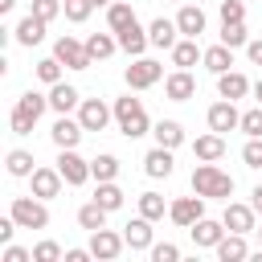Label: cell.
<instances>
[{
    "label": "cell",
    "instance_id": "60d3db41",
    "mask_svg": "<svg viewBox=\"0 0 262 262\" xmlns=\"http://www.w3.org/2000/svg\"><path fill=\"white\" fill-rule=\"evenodd\" d=\"M242 160H246V168H262V135H254V139L242 147Z\"/></svg>",
    "mask_w": 262,
    "mask_h": 262
},
{
    "label": "cell",
    "instance_id": "ba28073f",
    "mask_svg": "<svg viewBox=\"0 0 262 262\" xmlns=\"http://www.w3.org/2000/svg\"><path fill=\"white\" fill-rule=\"evenodd\" d=\"M123 246H127V237H123V233H115V229H106V225L90 233V254H94L98 262L119 258V254H123Z\"/></svg>",
    "mask_w": 262,
    "mask_h": 262
},
{
    "label": "cell",
    "instance_id": "4fadbf2b",
    "mask_svg": "<svg viewBox=\"0 0 262 262\" xmlns=\"http://www.w3.org/2000/svg\"><path fill=\"white\" fill-rule=\"evenodd\" d=\"M115 37H119V49H123L127 57H143V49L151 45V37H147V29H143L139 20H131L127 29H119Z\"/></svg>",
    "mask_w": 262,
    "mask_h": 262
},
{
    "label": "cell",
    "instance_id": "db71d44e",
    "mask_svg": "<svg viewBox=\"0 0 262 262\" xmlns=\"http://www.w3.org/2000/svg\"><path fill=\"white\" fill-rule=\"evenodd\" d=\"M258 246H262V229H258Z\"/></svg>",
    "mask_w": 262,
    "mask_h": 262
},
{
    "label": "cell",
    "instance_id": "f907efd6",
    "mask_svg": "<svg viewBox=\"0 0 262 262\" xmlns=\"http://www.w3.org/2000/svg\"><path fill=\"white\" fill-rule=\"evenodd\" d=\"M16 8V0H0V12H12Z\"/></svg>",
    "mask_w": 262,
    "mask_h": 262
},
{
    "label": "cell",
    "instance_id": "7a4b0ae2",
    "mask_svg": "<svg viewBox=\"0 0 262 262\" xmlns=\"http://www.w3.org/2000/svg\"><path fill=\"white\" fill-rule=\"evenodd\" d=\"M115 123H119V131H123L127 139H139V135H147V131H151V119H147L143 102H139V98H131V94L115 98Z\"/></svg>",
    "mask_w": 262,
    "mask_h": 262
},
{
    "label": "cell",
    "instance_id": "ab89813d",
    "mask_svg": "<svg viewBox=\"0 0 262 262\" xmlns=\"http://www.w3.org/2000/svg\"><path fill=\"white\" fill-rule=\"evenodd\" d=\"M57 258H66L57 242H37L33 246V262H57Z\"/></svg>",
    "mask_w": 262,
    "mask_h": 262
},
{
    "label": "cell",
    "instance_id": "7402d4cb",
    "mask_svg": "<svg viewBox=\"0 0 262 262\" xmlns=\"http://www.w3.org/2000/svg\"><path fill=\"white\" fill-rule=\"evenodd\" d=\"M168 53H172V66H176V70H188V66H196V61L205 57V49L196 45V37H180Z\"/></svg>",
    "mask_w": 262,
    "mask_h": 262
},
{
    "label": "cell",
    "instance_id": "f546056e",
    "mask_svg": "<svg viewBox=\"0 0 262 262\" xmlns=\"http://www.w3.org/2000/svg\"><path fill=\"white\" fill-rule=\"evenodd\" d=\"M201 61H205V70H209V74H225V70L233 66V49H229V45H209Z\"/></svg>",
    "mask_w": 262,
    "mask_h": 262
},
{
    "label": "cell",
    "instance_id": "4316f807",
    "mask_svg": "<svg viewBox=\"0 0 262 262\" xmlns=\"http://www.w3.org/2000/svg\"><path fill=\"white\" fill-rule=\"evenodd\" d=\"M217 258H221V262H242V258H250L246 233H225V237L217 242Z\"/></svg>",
    "mask_w": 262,
    "mask_h": 262
},
{
    "label": "cell",
    "instance_id": "d6a6232c",
    "mask_svg": "<svg viewBox=\"0 0 262 262\" xmlns=\"http://www.w3.org/2000/svg\"><path fill=\"white\" fill-rule=\"evenodd\" d=\"M131 20H135V8H131V4H123V0H115V4L106 8V29H111V33H119V29H127Z\"/></svg>",
    "mask_w": 262,
    "mask_h": 262
},
{
    "label": "cell",
    "instance_id": "836d02e7",
    "mask_svg": "<svg viewBox=\"0 0 262 262\" xmlns=\"http://www.w3.org/2000/svg\"><path fill=\"white\" fill-rule=\"evenodd\" d=\"M221 45H229V49H242V45H250L246 20H229V25H221Z\"/></svg>",
    "mask_w": 262,
    "mask_h": 262
},
{
    "label": "cell",
    "instance_id": "4dcf8cb0",
    "mask_svg": "<svg viewBox=\"0 0 262 262\" xmlns=\"http://www.w3.org/2000/svg\"><path fill=\"white\" fill-rule=\"evenodd\" d=\"M94 201H98L106 213H115V209H123V188H119L115 180H98V188H94Z\"/></svg>",
    "mask_w": 262,
    "mask_h": 262
},
{
    "label": "cell",
    "instance_id": "e0dca14e",
    "mask_svg": "<svg viewBox=\"0 0 262 262\" xmlns=\"http://www.w3.org/2000/svg\"><path fill=\"white\" fill-rule=\"evenodd\" d=\"M45 25H49V20H41L37 12H29V16H20V20H16V29H12V37H16V45H29V49H33L37 41H45Z\"/></svg>",
    "mask_w": 262,
    "mask_h": 262
},
{
    "label": "cell",
    "instance_id": "3957f363",
    "mask_svg": "<svg viewBox=\"0 0 262 262\" xmlns=\"http://www.w3.org/2000/svg\"><path fill=\"white\" fill-rule=\"evenodd\" d=\"M45 106H49V98H45V94H37V90L20 94V98H16V106H12V115H8L12 135H29V131H33V123L45 115Z\"/></svg>",
    "mask_w": 262,
    "mask_h": 262
},
{
    "label": "cell",
    "instance_id": "277c9868",
    "mask_svg": "<svg viewBox=\"0 0 262 262\" xmlns=\"http://www.w3.org/2000/svg\"><path fill=\"white\" fill-rule=\"evenodd\" d=\"M8 213L16 217L20 229H45L49 225V209H45L41 196H12V209Z\"/></svg>",
    "mask_w": 262,
    "mask_h": 262
},
{
    "label": "cell",
    "instance_id": "ee69618b",
    "mask_svg": "<svg viewBox=\"0 0 262 262\" xmlns=\"http://www.w3.org/2000/svg\"><path fill=\"white\" fill-rule=\"evenodd\" d=\"M33 12H37L41 20H53L57 12H66V4H61V0H33Z\"/></svg>",
    "mask_w": 262,
    "mask_h": 262
},
{
    "label": "cell",
    "instance_id": "8d00e7d4",
    "mask_svg": "<svg viewBox=\"0 0 262 262\" xmlns=\"http://www.w3.org/2000/svg\"><path fill=\"white\" fill-rule=\"evenodd\" d=\"M139 213H143L147 221H160V217L168 213V205H164L160 192H139Z\"/></svg>",
    "mask_w": 262,
    "mask_h": 262
},
{
    "label": "cell",
    "instance_id": "9a60e30c",
    "mask_svg": "<svg viewBox=\"0 0 262 262\" xmlns=\"http://www.w3.org/2000/svg\"><path fill=\"white\" fill-rule=\"evenodd\" d=\"M188 233H192V242H196L201 250H217V242H221L229 229H225V221H209V217H201V221L188 225Z\"/></svg>",
    "mask_w": 262,
    "mask_h": 262
},
{
    "label": "cell",
    "instance_id": "5bb4252c",
    "mask_svg": "<svg viewBox=\"0 0 262 262\" xmlns=\"http://www.w3.org/2000/svg\"><path fill=\"white\" fill-rule=\"evenodd\" d=\"M29 180H33V196H41V201H53L61 192V184H66V176L57 168H33Z\"/></svg>",
    "mask_w": 262,
    "mask_h": 262
},
{
    "label": "cell",
    "instance_id": "74e56055",
    "mask_svg": "<svg viewBox=\"0 0 262 262\" xmlns=\"http://www.w3.org/2000/svg\"><path fill=\"white\" fill-rule=\"evenodd\" d=\"M37 78H41L45 86H57V82H61V61H57V57H41V61H37Z\"/></svg>",
    "mask_w": 262,
    "mask_h": 262
},
{
    "label": "cell",
    "instance_id": "5b68a950",
    "mask_svg": "<svg viewBox=\"0 0 262 262\" xmlns=\"http://www.w3.org/2000/svg\"><path fill=\"white\" fill-rule=\"evenodd\" d=\"M53 57L66 66V70H90L94 61H90V53H86V41H78V37H57L53 41Z\"/></svg>",
    "mask_w": 262,
    "mask_h": 262
},
{
    "label": "cell",
    "instance_id": "f5cc1de1",
    "mask_svg": "<svg viewBox=\"0 0 262 262\" xmlns=\"http://www.w3.org/2000/svg\"><path fill=\"white\" fill-rule=\"evenodd\" d=\"M90 4H94V8H111L115 0H90Z\"/></svg>",
    "mask_w": 262,
    "mask_h": 262
},
{
    "label": "cell",
    "instance_id": "c3c4849f",
    "mask_svg": "<svg viewBox=\"0 0 262 262\" xmlns=\"http://www.w3.org/2000/svg\"><path fill=\"white\" fill-rule=\"evenodd\" d=\"M94 254L90 250H66V262H90Z\"/></svg>",
    "mask_w": 262,
    "mask_h": 262
},
{
    "label": "cell",
    "instance_id": "7bdbcfd3",
    "mask_svg": "<svg viewBox=\"0 0 262 262\" xmlns=\"http://www.w3.org/2000/svg\"><path fill=\"white\" fill-rule=\"evenodd\" d=\"M229 20H246V4L242 0H221V25Z\"/></svg>",
    "mask_w": 262,
    "mask_h": 262
},
{
    "label": "cell",
    "instance_id": "603a6c76",
    "mask_svg": "<svg viewBox=\"0 0 262 262\" xmlns=\"http://www.w3.org/2000/svg\"><path fill=\"white\" fill-rule=\"evenodd\" d=\"M192 156H196V160H209V164H217V160L225 156V135H221V131L196 135V143H192Z\"/></svg>",
    "mask_w": 262,
    "mask_h": 262
},
{
    "label": "cell",
    "instance_id": "d6986e66",
    "mask_svg": "<svg viewBox=\"0 0 262 262\" xmlns=\"http://www.w3.org/2000/svg\"><path fill=\"white\" fill-rule=\"evenodd\" d=\"M250 90H254V86H250V78H246L242 70H225V74H217V94H221V98H233V102H237V98H246Z\"/></svg>",
    "mask_w": 262,
    "mask_h": 262
},
{
    "label": "cell",
    "instance_id": "30bf717a",
    "mask_svg": "<svg viewBox=\"0 0 262 262\" xmlns=\"http://www.w3.org/2000/svg\"><path fill=\"white\" fill-rule=\"evenodd\" d=\"M254 217H258V209H254V205L225 201V213H221V221H225V229H229V233H254V229H258V225H254Z\"/></svg>",
    "mask_w": 262,
    "mask_h": 262
},
{
    "label": "cell",
    "instance_id": "52a82bcc",
    "mask_svg": "<svg viewBox=\"0 0 262 262\" xmlns=\"http://www.w3.org/2000/svg\"><path fill=\"white\" fill-rule=\"evenodd\" d=\"M57 172L66 176V184H86L94 172H90V160H82L78 156V147H61V156H57Z\"/></svg>",
    "mask_w": 262,
    "mask_h": 262
},
{
    "label": "cell",
    "instance_id": "7dc6e473",
    "mask_svg": "<svg viewBox=\"0 0 262 262\" xmlns=\"http://www.w3.org/2000/svg\"><path fill=\"white\" fill-rule=\"evenodd\" d=\"M246 53H250V61H254V66H262V37H258V41H250V45H246Z\"/></svg>",
    "mask_w": 262,
    "mask_h": 262
},
{
    "label": "cell",
    "instance_id": "6da1fadb",
    "mask_svg": "<svg viewBox=\"0 0 262 262\" xmlns=\"http://www.w3.org/2000/svg\"><path fill=\"white\" fill-rule=\"evenodd\" d=\"M192 192H201L205 201H229V196H233V176L221 172L217 164L201 160V164L192 168Z\"/></svg>",
    "mask_w": 262,
    "mask_h": 262
},
{
    "label": "cell",
    "instance_id": "9c48e42d",
    "mask_svg": "<svg viewBox=\"0 0 262 262\" xmlns=\"http://www.w3.org/2000/svg\"><path fill=\"white\" fill-rule=\"evenodd\" d=\"M168 217H172L176 225H184V229H188L192 221H201V217H205V196H201V192H192V196H176V201L168 205Z\"/></svg>",
    "mask_w": 262,
    "mask_h": 262
},
{
    "label": "cell",
    "instance_id": "8fae6325",
    "mask_svg": "<svg viewBox=\"0 0 262 262\" xmlns=\"http://www.w3.org/2000/svg\"><path fill=\"white\" fill-rule=\"evenodd\" d=\"M111 115H115V106H106L102 98H82V106H78V119L86 131H102L111 123Z\"/></svg>",
    "mask_w": 262,
    "mask_h": 262
},
{
    "label": "cell",
    "instance_id": "7c38bea8",
    "mask_svg": "<svg viewBox=\"0 0 262 262\" xmlns=\"http://www.w3.org/2000/svg\"><path fill=\"white\" fill-rule=\"evenodd\" d=\"M209 131H233V127H242V115H237V106H233V98H221V102H213L209 106Z\"/></svg>",
    "mask_w": 262,
    "mask_h": 262
},
{
    "label": "cell",
    "instance_id": "b9f144b4",
    "mask_svg": "<svg viewBox=\"0 0 262 262\" xmlns=\"http://www.w3.org/2000/svg\"><path fill=\"white\" fill-rule=\"evenodd\" d=\"M147 254H151V262H176V258H180V250H176L172 242H156Z\"/></svg>",
    "mask_w": 262,
    "mask_h": 262
},
{
    "label": "cell",
    "instance_id": "2e32d148",
    "mask_svg": "<svg viewBox=\"0 0 262 262\" xmlns=\"http://www.w3.org/2000/svg\"><path fill=\"white\" fill-rule=\"evenodd\" d=\"M53 143H57V151L61 147H78L82 143V135H86V127H82V119H70V115H61L57 123H53Z\"/></svg>",
    "mask_w": 262,
    "mask_h": 262
},
{
    "label": "cell",
    "instance_id": "d590c367",
    "mask_svg": "<svg viewBox=\"0 0 262 262\" xmlns=\"http://www.w3.org/2000/svg\"><path fill=\"white\" fill-rule=\"evenodd\" d=\"M90 172H94V180H115L119 176V156H111V151L94 156L90 160Z\"/></svg>",
    "mask_w": 262,
    "mask_h": 262
},
{
    "label": "cell",
    "instance_id": "f35d334b",
    "mask_svg": "<svg viewBox=\"0 0 262 262\" xmlns=\"http://www.w3.org/2000/svg\"><path fill=\"white\" fill-rule=\"evenodd\" d=\"M61 4H66V20H74V25H82V20L94 12L90 0H61Z\"/></svg>",
    "mask_w": 262,
    "mask_h": 262
},
{
    "label": "cell",
    "instance_id": "f1b7e54d",
    "mask_svg": "<svg viewBox=\"0 0 262 262\" xmlns=\"http://www.w3.org/2000/svg\"><path fill=\"white\" fill-rule=\"evenodd\" d=\"M151 135H156V143H160V147H172V151L184 143V127H180L176 119H160V123L151 127Z\"/></svg>",
    "mask_w": 262,
    "mask_h": 262
},
{
    "label": "cell",
    "instance_id": "484cf974",
    "mask_svg": "<svg viewBox=\"0 0 262 262\" xmlns=\"http://www.w3.org/2000/svg\"><path fill=\"white\" fill-rule=\"evenodd\" d=\"M49 106H53L57 115H70L74 106H82V94H78L74 86H66V82H57V86H49Z\"/></svg>",
    "mask_w": 262,
    "mask_h": 262
},
{
    "label": "cell",
    "instance_id": "816d5d0a",
    "mask_svg": "<svg viewBox=\"0 0 262 262\" xmlns=\"http://www.w3.org/2000/svg\"><path fill=\"white\" fill-rule=\"evenodd\" d=\"M254 98H258V106H262V78L254 82Z\"/></svg>",
    "mask_w": 262,
    "mask_h": 262
},
{
    "label": "cell",
    "instance_id": "83f0119b",
    "mask_svg": "<svg viewBox=\"0 0 262 262\" xmlns=\"http://www.w3.org/2000/svg\"><path fill=\"white\" fill-rule=\"evenodd\" d=\"M115 49H119V37H115V33H90V37H86V53H90V61H106Z\"/></svg>",
    "mask_w": 262,
    "mask_h": 262
},
{
    "label": "cell",
    "instance_id": "681fc988",
    "mask_svg": "<svg viewBox=\"0 0 262 262\" xmlns=\"http://www.w3.org/2000/svg\"><path fill=\"white\" fill-rule=\"evenodd\" d=\"M250 196H254V201H250V205H254V209H258V213H262V184H258V188H254V192H250Z\"/></svg>",
    "mask_w": 262,
    "mask_h": 262
},
{
    "label": "cell",
    "instance_id": "d4e9b609",
    "mask_svg": "<svg viewBox=\"0 0 262 262\" xmlns=\"http://www.w3.org/2000/svg\"><path fill=\"white\" fill-rule=\"evenodd\" d=\"M176 25H180V37H201V33H205V12H201V4H180Z\"/></svg>",
    "mask_w": 262,
    "mask_h": 262
},
{
    "label": "cell",
    "instance_id": "44dd1931",
    "mask_svg": "<svg viewBox=\"0 0 262 262\" xmlns=\"http://www.w3.org/2000/svg\"><path fill=\"white\" fill-rule=\"evenodd\" d=\"M147 37H151V45H156V49H172V45L180 41V25H176V20H168V16H156V20L147 25Z\"/></svg>",
    "mask_w": 262,
    "mask_h": 262
},
{
    "label": "cell",
    "instance_id": "ac0fdd59",
    "mask_svg": "<svg viewBox=\"0 0 262 262\" xmlns=\"http://www.w3.org/2000/svg\"><path fill=\"white\" fill-rule=\"evenodd\" d=\"M164 94H168L172 102H188V98L196 94V78H192L188 70H176V74L164 78Z\"/></svg>",
    "mask_w": 262,
    "mask_h": 262
},
{
    "label": "cell",
    "instance_id": "ffe728a7",
    "mask_svg": "<svg viewBox=\"0 0 262 262\" xmlns=\"http://www.w3.org/2000/svg\"><path fill=\"white\" fill-rule=\"evenodd\" d=\"M172 164H176V160H172V147H160V143L143 156V172H147L151 180H168V176H172Z\"/></svg>",
    "mask_w": 262,
    "mask_h": 262
},
{
    "label": "cell",
    "instance_id": "e575fe53",
    "mask_svg": "<svg viewBox=\"0 0 262 262\" xmlns=\"http://www.w3.org/2000/svg\"><path fill=\"white\" fill-rule=\"evenodd\" d=\"M4 168H8V176H33V156L20 151V147H12L4 156Z\"/></svg>",
    "mask_w": 262,
    "mask_h": 262
},
{
    "label": "cell",
    "instance_id": "1f68e13d",
    "mask_svg": "<svg viewBox=\"0 0 262 262\" xmlns=\"http://www.w3.org/2000/svg\"><path fill=\"white\" fill-rule=\"evenodd\" d=\"M78 225H82V229H90V233H94V229H102V225H106V209L90 196V201L78 209Z\"/></svg>",
    "mask_w": 262,
    "mask_h": 262
},
{
    "label": "cell",
    "instance_id": "bcb514c9",
    "mask_svg": "<svg viewBox=\"0 0 262 262\" xmlns=\"http://www.w3.org/2000/svg\"><path fill=\"white\" fill-rule=\"evenodd\" d=\"M29 258H33V254H29V250H20V246H12V242L4 246V262H29Z\"/></svg>",
    "mask_w": 262,
    "mask_h": 262
},
{
    "label": "cell",
    "instance_id": "8992f818",
    "mask_svg": "<svg viewBox=\"0 0 262 262\" xmlns=\"http://www.w3.org/2000/svg\"><path fill=\"white\" fill-rule=\"evenodd\" d=\"M123 78H127L131 90H147V86H156V82L164 78V66L151 61V57H135V61L123 70Z\"/></svg>",
    "mask_w": 262,
    "mask_h": 262
},
{
    "label": "cell",
    "instance_id": "f6af8a7d",
    "mask_svg": "<svg viewBox=\"0 0 262 262\" xmlns=\"http://www.w3.org/2000/svg\"><path fill=\"white\" fill-rule=\"evenodd\" d=\"M242 131L254 139V135H262V106H254V111H246L242 115Z\"/></svg>",
    "mask_w": 262,
    "mask_h": 262
},
{
    "label": "cell",
    "instance_id": "cb8c5ba5",
    "mask_svg": "<svg viewBox=\"0 0 262 262\" xmlns=\"http://www.w3.org/2000/svg\"><path fill=\"white\" fill-rule=\"evenodd\" d=\"M123 237H127V246H131V250H151V246H156V242H151V221H147L143 213H139L135 221H127V225H123Z\"/></svg>",
    "mask_w": 262,
    "mask_h": 262
}]
</instances>
